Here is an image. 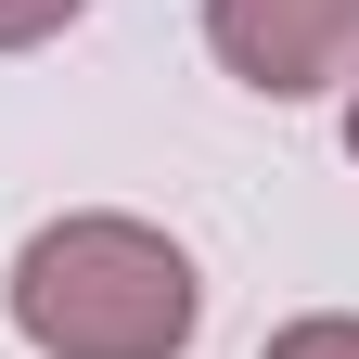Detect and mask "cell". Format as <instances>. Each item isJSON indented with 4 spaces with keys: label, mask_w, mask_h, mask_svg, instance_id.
<instances>
[{
    "label": "cell",
    "mask_w": 359,
    "mask_h": 359,
    "mask_svg": "<svg viewBox=\"0 0 359 359\" xmlns=\"http://www.w3.org/2000/svg\"><path fill=\"white\" fill-rule=\"evenodd\" d=\"M205 321V283L154 218H52L13 257V334L39 359H180Z\"/></svg>",
    "instance_id": "6da1fadb"
},
{
    "label": "cell",
    "mask_w": 359,
    "mask_h": 359,
    "mask_svg": "<svg viewBox=\"0 0 359 359\" xmlns=\"http://www.w3.org/2000/svg\"><path fill=\"white\" fill-rule=\"evenodd\" d=\"M205 52L257 103H308L359 65V0H205Z\"/></svg>",
    "instance_id": "7a4b0ae2"
},
{
    "label": "cell",
    "mask_w": 359,
    "mask_h": 359,
    "mask_svg": "<svg viewBox=\"0 0 359 359\" xmlns=\"http://www.w3.org/2000/svg\"><path fill=\"white\" fill-rule=\"evenodd\" d=\"M257 359H359V321H346V308H308V321H283Z\"/></svg>",
    "instance_id": "3957f363"
},
{
    "label": "cell",
    "mask_w": 359,
    "mask_h": 359,
    "mask_svg": "<svg viewBox=\"0 0 359 359\" xmlns=\"http://www.w3.org/2000/svg\"><path fill=\"white\" fill-rule=\"evenodd\" d=\"M90 0H0V52H39V39H65Z\"/></svg>",
    "instance_id": "277c9868"
},
{
    "label": "cell",
    "mask_w": 359,
    "mask_h": 359,
    "mask_svg": "<svg viewBox=\"0 0 359 359\" xmlns=\"http://www.w3.org/2000/svg\"><path fill=\"white\" fill-rule=\"evenodd\" d=\"M346 154H359V90H346Z\"/></svg>",
    "instance_id": "5b68a950"
}]
</instances>
